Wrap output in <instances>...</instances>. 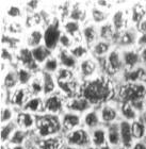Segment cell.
I'll list each match as a JSON object with an SVG mask.
<instances>
[{"label": "cell", "instance_id": "ba28073f", "mask_svg": "<svg viewBox=\"0 0 146 149\" xmlns=\"http://www.w3.org/2000/svg\"><path fill=\"white\" fill-rule=\"evenodd\" d=\"M67 97L64 96L60 91H57L56 93L44 97V107H45V113L52 115H60L66 111V102Z\"/></svg>", "mask_w": 146, "mask_h": 149}, {"label": "cell", "instance_id": "94428289", "mask_svg": "<svg viewBox=\"0 0 146 149\" xmlns=\"http://www.w3.org/2000/svg\"><path fill=\"white\" fill-rule=\"evenodd\" d=\"M1 149H8V144L1 143Z\"/></svg>", "mask_w": 146, "mask_h": 149}, {"label": "cell", "instance_id": "30bf717a", "mask_svg": "<svg viewBox=\"0 0 146 149\" xmlns=\"http://www.w3.org/2000/svg\"><path fill=\"white\" fill-rule=\"evenodd\" d=\"M98 74H100L98 61L92 56H87V58L81 60L79 62V65H78L77 68V74L82 82L95 77Z\"/></svg>", "mask_w": 146, "mask_h": 149}, {"label": "cell", "instance_id": "ab89813d", "mask_svg": "<svg viewBox=\"0 0 146 149\" xmlns=\"http://www.w3.org/2000/svg\"><path fill=\"white\" fill-rule=\"evenodd\" d=\"M32 56L34 58L35 62L38 64V65L42 67L44 63L46 62L47 60L49 59L50 56H52L53 53L51 50H49L45 45H41V46H37L35 48H32Z\"/></svg>", "mask_w": 146, "mask_h": 149}, {"label": "cell", "instance_id": "f546056e", "mask_svg": "<svg viewBox=\"0 0 146 149\" xmlns=\"http://www.w3.org/2000/svg\"><path fill=\"white\" fill-rule=\"evenodd\" d=\"M100 126H103V124H101L98 108H93L82 115V127L87 128V130L91 131Z\"/></svg>", "mask_w": 146, "mask_h": 149}, {"label": "cell", "instance_id": "e7e4bbea", "mask_svg": "<svg viewBox=\"0 0 146 149\" xmlns=\"http://www.w3.org/2000/svg\"><path fill=\"white\" fill-rule=\"evenodd\" d=\"M144 141H145V142H146V135H145V139H144Z\"/></svg>", "mask_w": 146, "mask_h": 149}, {"label": "cell", "instance_id": "7c38bea8", "mask_svg": "<svg viewBox=\"0 0 146 149\" xmlns=\"http://www.w3.org/2000/svg\"><path fill=\"white\" fill-rule=\"evenodd\" d=\"M16 61H17V66L30 69L35 74L41 72V66L35 62L34 58L32 56V51L29 47L22 46L16 52Z\"/></svg>", "mask_w": 146, "mask_h": 149}, {"label": "cell", "instance_id": "db71d44e", "mask_svg": "<svg viewBox=\"0 0 146 149\" xmlns=\"http://www.w3.org/2000/svg\"><path fill=\"white\" fill-rule=\"evenodd\" d=\"M137 29L140 34H146V18L141 22L140 25L138 26Z\"/></svg>", "mask_w": 146, "mask_h": 149}, {"label": "cell", "instance_id": "ee69618b", "mask_svg": "<svg viewBox=\"0 0 146 149\" xmlns=\"http://www.w3.org/2000/svg\"><path fill=\"white\" fill-rule=\"evenodd\" d=\"M16 72H17V78H18V83L20 86H28V84L31 82V80L34 77L35 72H33L30 69H27L22 66H17L16 67Z\"/></svg>", "mask_w": 146, "mask_h": 149}, {"label": "cell", "instance_id": "681fc988", "mask_svg": "<svg viewBox=\"0 0 146 149\" xmlns=\"http://www.w3.org/2000/svg\"><path fill=\"white\" fill-rule=\"evenodd\" d=\"M57 82H65V81H71L74 80L76 78H79L77 74L76 70H72V69H67L64 67H60V69L54 74Z\"/></svg>", "mask_w": 146, "mask_h": 149}, {"label": "cell", "instance_id": "83f0119b", "mask_svg": "<svg viewBox=\"0 0 146 149\" xmlns=\"http://www.w3.org/2000/svg\"><path fill=\"white\" fill-rule=\"evenodd\" d=\"M37 146L40 149H64L66 147L64 134H58L53 136L41 139Z\"/></svg>", "mask_w": 146, "mask_h": 149}, {"label": "cell", "instance_id": "6f0895ef", "mask_svg": "<svg viewBox=\"0 0 146 149\" xmlns=\"http://www.w3.org/2000/svg\"><path fill=\"white\" fill-rule=\"evenodd\" d=\"M139 118L143 121L144 124H146V107H145V109H144L143 111L140 113V117H139Z\"/></svg>", "mask_w": 146, "mask_h": 149}, {"label": "cell", "instance_id": "8992f818", "mask_svg": "<svg viewBox=\"0 0 146 149\" xmlns=\"http://www.w3.org/2000/svg\"><path fill=\"white\" fill-rule=\"evenodd\" d=\"M66 146L76 149H84L91 145V132L87 128L80 127L64 134Z\"/></svg>", "mask_w": 146, "mask_h": 149}, {"label": "cell", "instance_id": "ac0fdd59", "mask_svg": "<svg viewBox=\"0 0 146 149\" xmlns=\"http://www.w3.org/2000/svg\"><path fill=\"white\" fill-rule=\"evenodd\" d=\"M121 50L125 69H133L143 65L142 59H141L140 49L138 47H132V48Z\"/></svg>", "mask_w": 146, "mask_h": 149}, {"label": "cell", "instance_id": "3957f363", "mask_svg": "<svg viewBox=\"0 0 146 149\" xmlns=\"http://www.w3.org/2000/svg\"><path fill=\"white\" fill-rule=\"evenodd\" d=\"M34 132L40 139L62 134L63 131L60 116L48 114V113L37 115L36 127L34 129Z\"/></svg>", "mask_w": 146, "mask_h": 149}, {"label": "cell", "instance_id": "1f68e13d", "mask_svg": "<svg viewBox=\"0 0 146 149\" xmlns=\"http://www.w3.org/2000/svg\"><path fill=\"white\" fill-rule=\"evenodd\" d=\"M25 6H19L18 3H10L6 6L3 16L6 20H24L26 17Z\"/></svg>", "mask_w": 146, "mask_h": 149}, {"label": "cell", "instance_id": "f1b7e54d", "mask_svg": "<svg viewBox=\"0 0 146 149\" xmlns=\"http://www.w3.org/2000/svg\"><path fill=\"white\" fill-rule=\"evenodd\" d=\"M2 79H1V88L8 92L15 90L16 87L19 86L18 78H17V72L16 68L14 67H10L4 72L1 74Z\"/></svg>", "mask_w": 146, "mask_h": 149}, {"label": "cell", "instance_id": "680465c9", "mask_svg": "<svg viewBox=\"0 0 146 149\" xmlns=\"http://www.w3.org/2000/svg\"><path fill=\"white\" fill-rule=\"evenodd\" d=\"M84 149H112L110 146H106V147H96V146H93V145H90V146H87V148Z\"/></svg>", "mask_w": 146, "mask_h": 149}, {"label": "cell", "instance_id": "52a82bcc", "mask_svg": "<svg viewBox=\"0 0 146 149\" xmlns=\"http://www.w3.org/2000/svg\"><path fill=\"white\" fill-rule=\"evenodd\" d=\"M61 25L62 22L56 17L51 24L44 28V45L52 52H56L59 49V40L62 34Z\"/></svg>", "mask_w": 146, "mask_h": 149}, {"label": "cell", "instance_id": "ffe728a7", "mask_svg": "<svg viewBox=\"0 0 146 149\" xmlns=\"http://www.w3.org/2000/svg\"><path fill=\"white\" fill-rule=\"evenodd\" d=\"M129 15L131 26L137 28L146 18V2L136 1L129 4Z\"/></svg>", "mask_w": 146, "mask_h": 149}, {"label": "cell", "instance_id": "2e32d148", "mask_svg": "<svg viewBox=\"0 0 146 149\" xmlns=\"http://www.w3.org/2000/svg\"><path fill=\"white\" fill-rule=\"evenodd\" d=\"M93 108L94 107L91 104L90 101L80 94L72 98H68L66 102V111L74 112L80 115H83L84 113H87Z\"/></svg>", "mask_w": 146, "mask_h": 149}, {"label": "cell", "instance_id": "be15d7a7", "mask_svg": "<svg viewBox=\"0 0 146 149\" xmlns=\"http://www.w3.org/2000/svg\"><path fill=\"white\" fill-rule=\"evenodd\" d=\"M64 149H76V148H72V147H68V146H66Z\"/></svg>", "mask_w": 146, "mask_h": 149}, {"label": "cell", "instance_id": "603a6c76", "mask_svg": "<svg viewBox=\"0 0 146 149\" xmlns=\"http://www.w3.org/2000/svg\"><path fill=\"white\" fill-rule=\"evenodd\" d=\"M24 45L30 49L44 45V29L33 28L27 30L24 35Z\"/></svg>", "mask_w": 146, "mask_h": 149}, {"label": "cell", "instance_id": "4dcf8cb0", "mask_svg": "<svg viewBox=\"0 0 146 149\" xmlns=\"http://www.w3.org/2000/svg\"><path fill=\"white\" fill-rule=\"evenodd\" d=\"M113 48H114V46H113L112 43L99 38L96 43L90 47L91 56L95 58L96 60L101 59V58H106Z\"/></svg>", "mask_w": 146, "mask_h": 149}, {"label": "cell", "instance_id": "03108f58", "mask_svg": "<svg viewBox=\"0 0 146 149\" xmlns=\"http://www.w3.org/2000/svg\"><path fill=\"white\" fill-rule=\"evenodd\" d=\"M144 66H145V67H146V65H144Z\"/></svg>", "mask_w": 146, "mask_h": 149}, {"label": "cell", "instance_id": "277c9868", "mask_svg": "<svg viewBox=\"0 0 146 149\" xmlns=\"http://www.w3.org/2000/svg\"><path fill=\"white\" fill-rule=\"evenodd\" d=\"M146 99V84L125 83L117 81L116 99L117 102H133L137 100Z\"/></svg>", "mask_w": 146, "mask_h": 149}, {"label": "cell", "instance_id": "d4e9b609", "mask_svg": "<svg viewBox=\"0 0 146 149\" xmlns=\"http://www.w3.org/2000/svg\"><path fill=\"white\" fill-rule=\"evenodd\" d=\"M54 54L57 56L58 60L60 62L61 67L67 69H72V70H76L77 72L78 65H79V61L72 54V52L69 50L66 49H58L54 52Z\"/></svg>", "mask_w": 146, "mask_h": 149}, {"label": "cell", "instance_id": "8fae6325", "mask_svg": "<svg viewBox=\"0 0 146 149\" xmlns=\"http://www.w3.org/2000/svg\"><path fill=\"white\" fill-rule=\"evenodd\" d=\"M98 112H99V116L101 119V124L103 126L115 124L122 120L119 110H118V102L115 100L100 106L98 108Z\"/></svg>", "mask_w": 146, "mask_h": 149}, {"label": "cell", "instance_id": "f907efd6", "mask_svg": "<svg viewBox=\"0 0 146 149\" xmlns=\"http://www.w3.org/2000/svg\"><path fill=\"white\" fill-rule=\"evenodd\" d=\"M60 67H61V65H60L59 60H58L56 54L53 53L52 56H50L49 59L47 60L46 62L42 65L41 69L44 70V72H50V74H54L60 69Z\"/></svg>", "mask_w": 146, "mask_h": 149}, {"label": "cell", "instance_id": "6da1fadb", "mask_svg": "<svg viewBox=\"0 0 146 149\" xmlns=\"http://www.w3.org/2000/svg\"><path fill=\"white\" fill-rule=\"evenodd\" d=\"M116 86L117 80L106 74H98L82 82L80 95L85 97L94 108H99L105 103L116 99Z\"/></svg>", "mask_w": 146, "mask_h": 149}, {"label": "cell", "instance_id": "d6986e66", "mask_svg": "<svg viewBox=\"0 0 146 149\" xmlns=\"http://www.w3.org/2000/svg\"><path fill=\"white\" fill-rule=\"evenodd\" d=\"M68 19L80 22L81 25H84L85 22L90 20L89 19V6L85 4L84 2L72 3Z\"/></svg>", "mask_w": 146, "mask_h": 149}, {"label": "cell", "instance_id": "4316f807", "mask_svg": "<svg viewBox=\"0 0 146 149\" xmlns=\"http://www.w3.org/2000/svg\"><path fill=\"white\" fill-rule=\"evenodd\" d=\"M3 30L2 33H6L13 36L24 37V35L27 32V29L25 27V24L22 20H6L3 22Z\"/></svg>", "mask_w": 146, "mask_h": 149}, {"label": "cell", "instance_id": "7dc6e473", "mask_svg": "<svg viewBox=\"0 0 146 149\" xmlns=\"http://www.w3.org/2000/svg\"><path fill=\"white\" fill-rule=\"evenodd\" d=\"M69 51L72 52L73 56H74L79 62H80L81 60H83V59H85V58H87V56H91L90 47H87L84 43L76 44Z\"/></svg>", "mask_w": 146, "mask_h": 149}, {"label": "cell", "instance_id": "4fadbf2b", "mask_svg": "<svg viewBox=\"0 0 146 149\" xmlns=\"http://www.w3.org/2000/svg\"><path fill=\"white\" fill-rule=\"evenodd\" d=\"M31 97L30 93L28 91L27 86H17L15 90H13L10 92L9 96V104L12 106L13 108H15L17 111L22 110L24 107L26 106L27 101L29 98Z\"/></svg>", "mask_w": 146, "mask_h": 149}, {"label": "cell", "instance_id": "e0dca14e", "mask_svg": "<svg viewBox=\"0 0 146 149\" xmlns=\"http://www.w3.org/2000/svg\"><path fill=\"white\" fill-rule=\"evenodd\" d=\"M37 115H34L26 110H19L17 111L15 117V123L19 129H22L28 132L34 131L36 127Z\"/></svg>", "mask_w": 146, "mask_h": 149}, {"label": "cell", "instance_id": "d590c367", "mask_svg": "<svg viewBox=\"0 0 146 149\" xmlns=\"http://www.w3.org/2000/svg\"><path fill=\"white\" fill-rule=\"evenodd\" d=\"M22 110L30 112L34 115H41L45 113V107H44V96L34 97L31 96L27 101L26 106Z\"/></svg>", "mask_w": 146, "mask_h": 149}, {"label": "cell", "instance_id": "91938a15", "mask_svg": "<svg viewBox=\"0 0 146 149\" xmlns=\"http://www.w3.org/2000/svg\"><path fill=\"white\" fill-rule=\"evenodd\" d=\"M112 149H130V148H129V147H126V146H123V145H121V146H117V147L112 148Z\"/></svg>", "mask_w": 146, "mask_h": 149}, {"label": "cell", "instance_id": "8d00e7d4", "mask_svg": "<svg viewBox=\"0 0 146 149\" xmlns=\"http://www.w3.org/2000/svg\"><path fill=\"white\" fill-rule=\"evenodd\" d=\"M1 46L6 47L8 49L12 50L14 52H17L24 45V37L13 36L6 33H2L1 35Z\"/></svg>", "mask_w": 146, "mask_h": 149}, {"label": "cell", "instance_id": "c3c4849f", "mask_svg": "<svg viewBox=\"0 0 146 149\" xmlns=\"http://www.w3.org/2000/svg\"><path fill=\"white\" fill-rule=\"evenodd\" d=\"M29 135H30V132L17 128L8 144H11V145H24L25 146L29 139Z\"/></svg>", "mask_w": 146, "mask_h": 149}, {"label": "cell", "instance_id": "d6a6232c", "mask_svg": "<svg viewBox=\"0 0 146 149\" xmlns=\"http://www.w3.org/2000/svg\"><path fill=\"white\" fill-rule=\"evenodd\" d=\"M91 145L96 147H106L108 145V135H107V128L106 126L100 127L91 130Z\"/></svg>", "mask_w": 146, "mask_h": 149}, {"label": "cell", "instance_id": "cb8c5ba5", "mask_svg": "<svg viewBox=\"0 0 146 149\" xmlns=\"http://www.w3.org/2000/svg\"><path fill=\"white\" fill-rule=\"evenodd\" d=\"M81 84H82V81L79 78H76L71 81H65V82H59L58 91H60L67 98H72L80 94Z\"/></svg>", "mask_w": 146, "mask_h": 149}, {"label": "cell", "instance_id": "e575fe53", "mask_svg": "<svg viewBox=\"0 0 146 149\" xmlns=\"http://www.w3.org/2000/svg\"><path fill=\"white\" fill-rule=\"evenodd\" d=\"M118 110H119L122 120L131 123V121L138 119L140 116L139 112L134 109L130 102H118Z\"/></svg>", "mask_w": 146, "mask_h": 149}, {"label": "cell", "instance_id": "5bb4252c", "mask_svg": "<svg viewBox=\"0 0 146 149\" xmlns=\"http://www.w3.org/2000/svg\"><path fill=\"white\" fill-rule=\"evenodd\" d=\"M125 83H144L146 84V67L144 65L133 69H125L117 79Z\"/></svg>", "mask_w": 146, "mask_h": 149}, {"label": "cell", "instance_id": "60d3db41", "mask_svg": "<svg viewBox=\"0 0 146 149\" xmlns=\"http://www.w3.org/2000/svg\"><path fill=\"white\" fill-rule=\"evenodd\" d=\"M98 30H99V38L100 40H107L110 43L114 44L115 37L117 32L115 31V29L113 28V26L110 22L103 24V25L98 26ZM114 46V45H113Z\"/></svg>", "mask_w": 146, "mask_h": 149}, {"label": "cell", "instance_id": "7a4b0ae2", "mask_svg": "<svg viewBox=\"0 0 146 149\" xmlns=\"http://www.w3.org/2000/svg\"><path fill=\"white\" fill-rule=\"evenodd\" d=\"M97 61L99 65L100 74H106L115 80H117L122 72L125 70L122 50L117 47H114L106 58L98 59Z\"/></svg>", "mask_w": 146, "mask_h": 149}, {"label": "cell", "instance_id": "816d5d0a", "mask_svg": "<svg viewBox=\"0 0 146 149\" xmlns=\"http://www.w3.org/2000/svg\"><path fill=\"white\" fill-rule=\"evenodd\" d=\"M76 44H77L76 43V40H75L72 36H69L68 34H66V33L62 32V34H61L60 40H59V48L60 49L71 50Z\"/></svg>", "mask_w": 146, "mask_h": 149}, {"label": "cell", "instance_id": "f35d334b", "mask_svg": "<svg viewBox=\"0 0 146 149\" xmlns=\"http://www.w3.org/2000/svg\"><path fill=\"white\" fill-rule=\"evenodd\" d=\"M118 123L106 126L107 135H108V145L111 148H115V147L121 146L122 145L121 133H119V125H118Z\"/></svg>", "mask_w": 146, "mask_h": 149}, {"label": "cell", "instance_id": "44dd1931", "mask_svg": "<svg viewBox=\"0 0 146 149\" xmlns=\"http://www.w3.org/2000/svg\"><path fill=\"white\" fill-rule=\"evenodd\" d=\"M110 16H111L110 11L101 9L96 4H94V2L89 6V19L95 25L100 26L110 22Z\"/></svg>", "mask_w": 146, "mask_h": 149}, {"label": "cell", "instance_id": "f6af8a7d", "mask_svg": "<svg viewBox=\"0 0 146 149\" xmlns=\"http://www.w3.org/2000/svg\"><path fill=\"white\" fill-rule=\"evenodd\" d=\"M17 125H16L15 120L8 123V124L1 125V130H0V140L2 144H8L9 141L11 140L13 133L15 132L17 129Z\"/></svg>", "mask_w": 146, "mask_h": 149}, {"label": "cell", "instance_id": "74e56055", "mask_svg": "<svg viewBox=\"0 0 146 149\" xmlns=\"http://www.w3.org/2000/svg\"><path fill=\"white\" fill-rule=\"evenodd\" d=\"M119 125V133H121L122 145L130 148L131 145L134 143V139L131 131V124L129 121L121 120L118 123Z\"/></svg>", "mask_w": 146, "mask_h": 149}, {"label": "cell", "instance_id": "484cf974", "mask_svg": "<svg viewBox=\"0 0 146 149\" xmlns=\"http://www.w3.org/2000/svg\"><path fill=\"white\" fill-rule=\"evenodd\" d=\"M62 32L68 34L69 36H72L76 43H83L82 40V25L80 22H74V20H71V19H67L65 22H62Z\"/></svg>", "mask_w": 146, "mask_h": 149}, {"label": "cell", "instance_id": "7bdbcfd3", "mask_svg": "<svg viewBox=\"0 0 146 149\" xmlns=\"http://www.w3.org/2000/svg\"><path fill=\"white\" fill-rule=\"evenodd\" d=\"M131 131L134 141H142L145 139L146 135V124H144L140 118L131 121Z\"/></svg>", "mask_w": 146, "mask_h": 149}, {"label": "cell", "instance_id": "5b68a950", "mask_svg": "<svg viewBox=\"0 0 146 149\" xmlns=\"http://www.w3.org/2000/svg\"><path fill=\"white\" fill-rule=\"evenodd\" d=\"M110 22L116 32H123L131 27L130 15H129V4L124 2L119 4V1L114 2V9L112 10L110 16Z\"/></svg>", "mask_w": 146, "mask_h": 149}, {"label": "cell", "instance_id": "836d02e7", "mask_svg": "<svg viewBox=\"0 0 146 149\" xmlns=\"http://www.w3.org/2000/svg\"><path fill=\"white\" fill-rule=\"evenodd\" d=\"M41 77H42V80H43L44 84V97L48 96V95H51V94L56 93L58 91V82L56 80V77L53 74H50V72H44L41 69Z\"/></svg>", "mask_w": 146, "mask_h": 149}, {"label": "cell", "instance_id": "f5cc1de1", "mask_svg": "<svg viewBox=\"0 0 146 149\" xmlns=\"http://www.w3.org/2000/svg\"><path fill=\"white\" fill-rule=\"evenodd\" d=\"M130 149H146V142L142 141H134V143L131 145Z\"/></svg>", "mask_w": 146, "mask_h": 149}, {"label": "cell", "instance_id": "9a60e30c", "mask_svg": "<svg viewBox=\"0 0 146 149\" xmlns=\"http://www.w3.org/2000/svg\"><path fill=\"white\" fill-rule=\"evenodd\" d=\"M60 120H61L63 134L82 127V115L74 112L65 111L60 115Z\"/></svg>", "mask_w": 146, "mask_h": 149}, {"label": "cell", "instance_id": "b9f144b4", "mask_svg": "<svg viewBox=\"0 0 146 149\" xmlns=\"http://www.w3.org/2000/svg\"><path fill=\"white\" fill-rule=\"evenodd\" d=\"M27 87H28V91L31 96H34V97L44 96V84L40 72H37L34 77H33V79L28 84Z\"/></svg>", "mask_w": 146, "mask_h": 149}, {"label": "cell", "instance_id": "6125c7cd", "mask_svg": "<svg viewBox=\"0 0 146 149\" xmlns=\"http://www.w3.org/2000/svg\"><path fill=\"white\" fill-rule=\"evenodd\" d=\"M27 149H40L38 146H31V147H27Z\"/></svg>", "mask_w": 146, "mask_h": 149}, {"label": "cell", "instance_id": "11a10c76", "mask_svg": "<svg viewBox=\"0 0 146 149\" xmlns=\"http://www.w3.org/2000/svg\"><path fill=\"white\" fill-rule=\"evenodd\" d=\"M140 49V54H141V59H142V63L143 65H146V46L142 47V48H139Z\"/></svg>", "mask_w": 146, "mask_h": 149}, {"label": "cell", "instance_id": "9f6ffc18", "mask_svg": "<svg viewBox=\"0 0 146 149\" xmlns=\"http://www.w3.org/2000/svg\"><path fill=\"white\" fill-rule=\"evenodd\" d=\"M8 149H27L24 145H11L8 144Z\"/></svg>", "mask_w": 146, "mask_h": 149}, {"label": "cell", "instance_id": "bcb514c9", "mask_svg": "<svg viewBox=\"0 0 146 149\" xmlns=\"http://www.w3.org/2000/svg\"><path fill=\"white\" fill-rule=\"evenodd\" d=\"M0 114H1L0 115V123H1V125H4L15 120L17 110L10 104H3V106H1V113Z\"/></svg>", "mask_w": 146, "mask_h": 149}, {"label": "cell", "instance_id": "7402d4cb", "mask_svg": "<svg viewBox=\"0 0 146 149\" xmlns=\"http://www.w3.org/2000/svg\"><path fill=\"white\" fill-rule=\"evenodd\" d=\"M81 33H82V40L87 47H91L99 40L98 26L93 24L90 20L85 22L84 25H82V32Z\"/></svg>", "mask_w": 146, "mask_h": 149}, {"label": "cell", "instance_id": "9c48e42d", "mask_svg": "<svg viewBox=\"0 0 146 149\" xmlns=\"http://www.w3.org/2000/svg\"><path fill=\"white\" fill-rule=\"evenodd\" d=\"M139 31L133 26L130 28L125 30L123 32H117L116 37L114 40V47H117L119 49H127V48H132L137 47L138 40H139Z\"/></svg>", "mask_w": 146, "mask_h": 149}]
</instances>
